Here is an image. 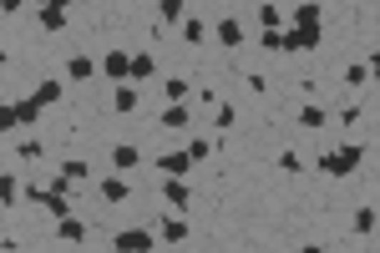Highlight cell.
Listing matches in <instances>:
<instances>
[{"instance_id": "obj_22", "label": "cell", "mask_w": 380, "mask_h": 253, "mask_svg": "<svg viewBox=\"0 0 380 253\" xmlns=\"http://www.w3.org/2000/svg\"><path fill=\"white\" fill-rule=\"evenodd\" d=\"M162 238H168V243L178 248V243L188 238V223H183V218H162Z\"/></svg>"}, {"instance_id": "obj_34", "label": "cell", "mask_w": 380, "mask_h": 253, "mask_svg": "<svg viewBox=\"0 0 380 253\" xmlns=\"http://www.w3.org/2000/svg\"><path fill=\"white\" fill-rule=\"evenodd\" d=\"M365 76H370L365 66H350V71H345V86H365Z\"/></svg>"}, {"instance_id": "obj_2", "label": "cell", "mask_w": 380, "mask_h": 253, "mask_svg": "<svg viewBox=\"0 0 380 253\" xmlns=\"http://www.w3.org/2000/svg\"><path fill=\"white\" fill-rule=\"evenodd\" d=\"M26 198H31V203H41V208H46L51 218H56V223H66V218H76V213H71V203H66L61 193H51V187H46V193H36V187H31V193H26Z\"/></svg>"}, {"instance_id": "obj_21", "label": "cell", "mask_w": 380, "mask_h": 253, "mask_svg": "<svg viewBox=\"0 0 380 253\" xmlns=\"http://www.w3.org/2000/svg\"><path fill=\"white\" fill-rule=\"evenodd\" d=\"M188 91H193V86H188L183 76H168V81H162V96H168V106H178V101H183Z\"/></svg>"}, {"instance_id": "obj_32", "label": "cell", "mask_w": 380, "mask_h": 253, "mask_svg": "<svg viewBox=\"0 0 380 253\" xmlns=\"http://www.w3.org/2000/svg\"><path fill=\"white\" fill-rule=\"evenodd\" d=\"M71 187H76V182H71L66 172H56V177H51V193H61V198H66V193H71Z\"/></svg>"}, {"instance_id": "obj_1", "label": "cell", "mask_w": 380, "mask_h": 253, "mask_svg": "<svg viewBox=\"0 0 380 253\" xmlns=\"http://www.w3.org/2000/svg\"><path fill=\"white\" fill-rule=\"evenodd\" d=\"M360 157H365L360 147H340V152H324V157H319V172H330V177H350V172L360 167Z\"/></svg>"}, {"instance_id": "obj_26", "label": "cell", "mask_w": 380, "mask_h": 253, "mask_svg": "<svg viewBox=\"0 0 380 253\" xmlns=\"http://www.w3.org/2000/svg\"><path fill=\"white\" fill-rule=\"evenodd\" d=\"M279 21H284L279 6H259V26H264V31H279Z\"/></svg>"}, {"instance_id": "obj_9", "label": "cell", "mask_w": 380, "mask_h": 253, "mask_svg": "<svg viewBox=\"0 0 380 253\" xmlns=\"http://www.w3.org/2000/svg\"><path fill=\"white\" fill-rule=\"evenodd\" d=\"M152 71H157V56H152V51H137V56H132V86L152 81Z\"/></svg>"}, {"instance_id": "obj_5", "label": "cell", "mask_w": 380, "mask_h": 253, "mask_svg": "<svg viewBox=\"0 0 380 253\" xmlns=\"http://www.w3.org/2000/svg\"><path fill=\"white\" fill-rule=\"evenodd\" d=\"M319 46V26H294L284 31V51H314Z\"/></svg>"}, {"instance_id": "obj_8", "label": "cell", "mask_w": 380, "mask_h": 253, "mask_svg": "<svg viewBox=\"0 0 380 253\" xmlns=\"http://www.w3.org/2000/svg\"><path fill=\"white\" fill-rule=\"evenodd\" d=\"M96 193H101V203H127L132 187H127L122 177H101V182H96Z\"/></svg>"}, {"instance_id": "obj_14", "label": "cell", "mask_w": 380, "mask_h": 253, "mask_svg": "<svg viewBox=\"0 0 380 253\" xmlns=\"http://www.w3.org/2000/svg\"><path fill=\"white\" fill-rule=\"evenodd\" d=\"M41 26H46V31H61V26H66V6H61V0L41 6Z\"/></svg>"}, {"instance_id": "obj_30", "label": "cell", "mask_w": 380, "mask_h": 253, "mask_svg": "<svg viewBox=\"0 0 380 253\" xmlns=\"http://www.w3.org/2000/svg\"><path fill=\"white\" fill-rule=\"evenodd\" d=\"M208 152H213V142H208V137H193V142H188V157H193V162H203Z\"/></svg>"}, {"instance_id": "obj_20", "label": "cell", "mask_w": 380, "mask_h": 253, "mask_svg": "<svg viewBox=\"0 0 380 253\" xmlns=\"http://www.w3.org/2000/svg\"><path fill=\"white\" fill-rule=\"evenodd\" d=\"M56 238H61V243H81V238H86V223H81V218H66V223H56Z\"/></svg>"}, {"instance_id": "obj_33", "label": "cell", "mask_w": 380, "mask_h": 253, "mask_svg": "<svg viewBox=\"0 0 380 253\" xmlns=\"http://www.w3.org/2000/svg\"><path fill=\"white\" fill-rule=\"evenodd\" d=\"M304 162H299V152H279V172H299Z\"/></svg>"}, {"instance_id": "obj_25", "label": "cell", "mask_w": 380, "mask_h": 253, "mask_svg": "<svg viewBox=\"0 0 380 253\" xmlns=\"http://www.w3.org/2000/svg\"><path fill=\"white\" fill-rule=\"evenodd\" d=\"M239 121V111L229 106V101H219V106H213V132H219V126H234Z\"/></svg>"}, {"instance_id": "obj_16", "label": "cell", "mask_w": 380, "mask_h": 253, "mask_svg": "<svg viewBox=\"0 0 380 253\" xmlns=\"http://www.w3.org/2000/svg\"><path fill=\"white\" fill-rule=\"evenodd\" d=\"M61 96H66V86H61V81H41V86H36V106H56Z\"/></svg>"}, {"instance_id": "obj_4", "label": "cell", "mask_w": 380, "mask_h": 253, "mask_svg": "<svg viewBox=\"0 0 380 253\" xmlns=\"http://www.w3.org/2000/svg\"><path fill=\"white\" fill-rule=\"evenodd\" d=\"M101 71L112 76L117 86H127V81H132V56H127V51H106V56H101Z\"/></svg>"}, {"instance_id": "obj_35", "label": "cell", "mask_w": 380, "mask_h": 253, "mask_svg": "<svg viewBox=\"0 0 380 253\" xmlns=\"http://www.w3.org/2000/svg\"><path fill=\"white\" fill-rule=\"evenodd\" d=\"M365 71H370V76H380V51H370V61H365Z\"/></svg>"}, {"instance_id": "obj_6", "label": "cell", "mask_w": 380, "mask_h": 253, "mask_svg": "<svg viewBox=\"0 0 380 253\" xmlns=\"http://www.w3.org/2000/svg\"><path fill=\"white\" fill-rule=\"evenodd\" d=\"M188 167H193L188 147H183V152H162V157H157V172H162V177H183Z\"/></svg>"}, {"instance_id": "obj_28", "label": "cell", "mask_w": 380, "mask_h": 253, "mask_svg": "<svg viewBox=\"0 0 380 253\" xmlns=\"http://www.w3.org/2000/svg\"><path fill=\"white\" fill-rule=\"evenodd\" d=\"M0 203H6V208L16 203V172H6V177H0Z\"/></svg>"}, {"instance_id": "obj_10", "label": "cell", "mask_w": 380, "mask_h": 253, "mask_svg": "<svg viewBox=\"0 0 380 253\" xmlns=\"http://www.w3.org/2000/svg\"><path fill=\"white\" fill-rule=\"evenodd\" d=\"M157 121H162V132H183V126H188V106H183V101H178V106H162Z\"/></svg>"}, {"instance_id": "obj_15", "label": "cell", "mask_w": 380, "mask_h": 253, "mask_svg": "<svg viewBox=\"0 0 380 253\" xmlns=\"http://www.w3.org/2000/svg\"><path fill=\"white\" fill-rule=\"evenodd\" d=\"M219 41H224L229 51H234V46H244V26H239L234 16H224V21H219Z\"/></svg>"}, {"instance_id": "obj_23", "label": "cell", "mask_w": 380, "mask_h": 253, "mask_svg": "<svg viewBox=\"0 0 380 253\" xmlns=\"http://www.w3.org/2000/svg\"><path fill=\"white\" fill-rule=\"evenodd\" d=\"M56 172H66V177H71V182H86V177H91V167H86V162H81V157H66V162H61V167H56Z\"/></svg>"}, {"instance_id": "obj_19", "label": "cell", "mask_w": 380, "mask_h": 253, "mask_svg": "<svg viewBox=\"0 0 380 253\" xmlns=\"http://www.w3.org/2000/svg\"><path fill=\"white\" fill-rule=\"evenodd\" d=\"M16 106V126H31L36 116H41V106H36V96H21V101H11Z\"/></svg>"}, {"instance_id": "obj_27", "label": "cell", "mask_w": 380, "mask_h": 253, "mask_svg": "<svg viewBox=\"0 0 380 253\" xmlns=\"http://www.w3.org/2000/svg\"><path fill=\"white\" fill-rule=\"evenodd\" d=\"M355 233H375V208H355Z\"/></svg>"}, {"instance_id": "obj_18", "label": "cell", "mask_w": 380, "mask_h": 253, "mask_svg": "<svg viewBox=\"0 0 380 253\" xmlns=\"http://www.w3.org/2000/svg\"><path fill=\"white\" fill-rule=\"evenodd\" d=\"M319 11H324V6L304 0V6H294V11H289V21H294V26H319Z\"/></svg>"}, {"instance_id": "obj_17", "label": "cell", "mask_w": 380, "mask_h": 253, "mask_svg": "<svg viewBox=\"0 0 380 253\" xmlns=\"http://www.w3.org/2000/svg\"><path fill=\"white\" fill-rule=\"evenodd\" d=\"M157 16H162V26H178V21H188V6H183V0H162Z\"/></svg>"}, {"instance_id": "obj_36", "label": "cell", "mask_w": 380, "mask_h": 253, "mask_svg": "<svg viewBox=\"0 0 380 253\" xmlns=\"http://www.w3.org/2000/svg\"><path fill=\"white\" fill-rule=\"evenodd\" d=\"M299 253H324V248H314V243H309V248H299Z\"/></svg>"}, {"instance_id": "obj_24", "label": "cell", "mask_w": 380, "mask_h": 253, "mask_svg": "<svg viewBox=\"0 0 380 253\" xmlns=\"http://www.w3.org/2000/svg\"><path fill=\"white\" fill-rule=\"evenodd\" d=\"M299 126H304V132H319V126H324V111H319V106H299Z\"/></svg>"}, {"instance_id": "obj_13", "label": "cell", "mask_w": 380, "mask_h": 253, "mask_svg": "<svg viewBox=\"0 0 380 253\" xmlns=\"http://www.w3.org/2000/svg\"><path fill=\"white\" fill-rule=\"evenodd\" d=\"M91 71H96L91 56H71V61H66V81H91Z\"/></svg>"}, {"instance_id": "obj_29", "label": "cell", "mask_w": 380, "mask_h": 253, "mask_svg": "<svg viewBox=\"0 0 380 253\" xmlns=\"http://www.w3.org/2000/svg\"><path fill=\"white\" fill-rule=\"evenodd\" d=\"M183 41H188V46H198V41H203V21H193V16H188V21H183Z\"/></svg>"}, {"instance_id": "obj_11", "label": "cell", "mask_w": 380, "mask_h": 253, "mask_svg": "<svg viewBox=\"0 0 380 253\" xmlns=\"http://www.w3.org/2000/svg\"><path fill=\"white\" fill-rule=\"evenodd\" d=\"M137 101H142V91H137V86H132V81H127V86H117V91H112V106H117V111H122V116H127V111H137Z\"/></svg>"}, {"instance_id": "obj_31", "label": "cell", "mask_w": 380, "mask_h": 253, "mask_svg": "<svg viewBox=\"0 0 380 253\" xmlns=\"http://www.w3.org/2000/svg\"><path fill=\"white\" fill-rule=\"evenodd\" d=\"M259 46H264V51H284V31H264Z\"/></svg>"}, {"instance_id": "obj_7", "label": "cell", "mask_w": 380, "mask_h": 253, "mask_svg": "<svg viewBox=\"0 0 380 253\" xmlns=\"http://www.w3.org/2000/svg\"><path fill=\"white\" fill-rule=\"evenodd\" d=\"M162 198H168V203H173L178 213H183V208L193 203V193H188V182H183V177H162Z\"/></svg>"}, {"instance_id": "obj_12", "label": "cell", "mask_w": 380, "mask_h": 253, "mask_svg": "<svg viewBox=\"0 0 380 253\" xmlns=\"http://www.w3.org/2000/svg\"><path fill=\"white\" fill-rule=\"evenodd\" d=\"M112 167H117V172H132V167H142V152H137L132 142H122V147L112 152Z\"/></svg>"}, {"instance_id": "obj_3", "label": "cell", "mask_w": 380, "mask_h": 253, "mask_svg": "<svg viewBox=\"0 0 380 253\" xmlns=\"http://www.w3.org/2000/svg\"><path fill=\"white\" fill-rule=\"evenodd\" d=\"M112 248H117V253H152V233H147V228H122V233L112 238Z\"/></svg>"}]
</instances>
